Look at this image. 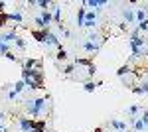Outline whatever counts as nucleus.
Instances as JSON below:
<instances>
[{"mask_svg":"<svg viewBox=\"0 0 148 132\" xmlns=\"http://www.w3.org/2000/svg\"><path fill=\"white\" fill-rule=\"evenodd\" d=\"M49 97H42V99H34V101H26V109H28V112L34 116H40V114H44V110H46V103Z\"/></svg>","mask_w":148,"mask_h":132,"instance_id":"1","label":"nucleus"},{"mask_svg":"<svg viewBox=\"0 0 148 132\" xmlns=\"http://www.w3.org/2000/svg\"><path fill=\"white\" fill-rule=\"evenodd\" d=\"M34 118H26V116H22V118H18V126H20V132H30L32 128H34Z\"/></svg>","mask_w":148,"mask_h":132,"instance_id":"2","label":"nucleus"},{"mask_svg":"<svg viewBox=\"0 0 148 132\" xmlns=\"http://www.w3.org/2000/svg\"><path fill=\"white\" fill-rule=\"evenodd\" d=\"M42 59H32V57H28V59H24L22 65L26 67V69H42Z\"/></svg>","mask_w":148,"mask_h":132,"instance_id":"3","label":"nucleus"},{"mask_svg":"<svg viewBox=\"0 0 148 132\" xmlns=\"http://www.w3.org/2000/svg\"><path fill=\"white\" fill-rule=\"evenodd\" d=\"M49 30H32V38H34L36 42H40V44H44L46 42V36Z\"/></svg>","mask_w":148,"mask_h":132,"instance_id":"4","label":"nucleus"},{"mask_svg":"<svg viewBox=\"0 0 148 132\" xmlns=\"http://www.w3.org/2000/svg\"><path fill=\"white\" fill-rule=\"evenodd\" d=\"M85 14H87V6H85V2L79 6V12H77V26L83 28V22H85Z\"/></svg>","mask_w":148,"mask_h":132,"instance_id":"5","label":"nucleus"},{"mask_svg":"<svg viewBox=\"0 0 148 132\" xmlns=\"http://www.w3.org/2000/svg\"><path fill=\"white\" fill-rule=\"evenodd\" d=\"M16 38H18V34H16V32L0 34V42H4V44H8V45H10L12 42H16Z\"/></svg>","mask_w":148,"mask_h":132,"instance_id":"6","label":"nucleus"},{"mask_svg":"<svg viewBox=\"0 0 148 132\" xmlns=\"http://www.w3.org/2000/svg\"><path fill=\"white\" fill-rule=\"evenodd\" d=\"M8 22H16L18 26H22V22H24L22 12H20V10H16V12H12V14H8Z\"/></svg>","mask_w":148,"mask_h":132,"instance_id":"7","label":"nucleus"},{"mask_svg":"<svg viewBox=\"0 0 148 132\" xmlns=\"http://www.w3.org/2000/svg\"><path fill=\"white\" fill-rule=\"evenodd\" d=\"M44 44H47V45H57V47H61L59 40H57V36H56V34H51V32H47L46 42H44Z\"/></svg>","mask_w":148,"mask_h":132,"instance_id":"8","label":"nucleus"},{"mask_svg":"<svg viewBox=\"0 0 148 132\" xmlns=\"http://www.w3.org/2000/svg\"><path fill=\"white\" fill-rule=\"evenodd\" d=\"M109 124H111L113 128H116L119 132H125V130H126V122H123V120H116V118H111V120H109Z\"/></svg>","mask_w":148,"mask_h":132,"instance_id":"9","label":"nucleus"},{"mask_svg":"<svg viewBox=\"0 0 148 132\" xmlns=\"http://www.w3.org/2000/svg\"><path fill=\"white\" fill-rule=\"evenodd\" d=\"M99 47H101L99 44H93V42H89V40L83 44V49H85V51H89V53H97V51H99Z\"/></svg>","mask_w":148,"mask_h":132,"instance_id":"10","label":"nucleus"},{"mask_svg":"<svg viewBox=\"0 0 148 132\" xmlns=\"http://www.w3.org/2000/svg\"><path fill=\"white\" fill-rule=\"evenodd\" d=\"M40 18H42V22L46 24V28H49V24L53 22V16H51V12H49V10H44L42 14H40Z\"/></svg>","mask_w":148,"mask_h":132,"instance_id":"11","label":"nucleus"},{"mask_svg":"<svg viewBox=\"0 0 148 132\" xmlns=\"http://www.w3.org/2000/svg\"><path fill=\"white\" fill-rule=\"evenodd\" d=\"M123 16H125V20H126V24H132L136 18H134V10L132 8H125V12H123Z\"/></svg>","mask_w":148,"mask_h":132,"instance_id":"12","label":"nucleus"},{"mask_svg":"<svg viewBox=\"0 0 148 132\" xmlns=\"http://www.w3.org/2000/svg\"><path fill=\"white\" fill-rule=\"evenodd\" d=\"M109 2L107 0H87L85 2V6H89V8H99V6H107Z\"/></svg>","mask_w":148,"mask_h":132,"instance_id":"13","label":"nucleus"},{"mask_svg":"<svg viewBox=\"0 0 148 132\" xmlns=\"http://www.w3.org/2000/svg\"><path fill=\"white\" fill-rule=\"evenodd\" d=\"M132 120V124H134V128H136V132H142V130H146V124L140 120V118H136V116H132L130 118Z\"/></svg>","mask_w":148,"mask_h":132,"instance_id":"14","label":"nucleus"},{"mask_svg":"<svg viewBox=\"0 0 148 132\" xmlns=\"http://www.w3.org/2000/svg\"><path fill=\"white\" fill-rule=\"evenodd\" d=\"M51 16H53V22L61 26V8L59 6H53V14Z\"/></svg>","mask_w":148,"mask_h":132,"instance_id":"15","label":"nucleus"},{"mask_svg":"<svg viewBox=\"0 0 148 132\" xmlns=\"http://www.w3.org/2000/svg\"><path fill=\"white\" fill-rule=\"evenodd\" d=\"M128 73H130V65H128V63L116 69V75H119V77H125V75H128Z\"/></svg>","mask_w":148,"mask_h":132,"instance_id":"16","label":"nucleus"},{"mask_svg":"<svg viewBox=\"0 0 148 132\" xmlns=\"http://www.w3.org/2000/svg\"><path fill=\"white\" fill-rule=\"evenodd\" d=\"M67 49H63V47H59V51H57L56 53V59L57 61H65V59H67Z\"/></svg>","mask_w":148,"mask_h":132,"instance_id":"17","label":"nucleus"},{"mask_svg":"<svg viewBox=\"0 0 148 132\" xmlns=\"http://www.w3.org/2000/svg\"><path fill=\"white\" fill-rule=\"evenodd\" d=\"M134 18H136L138 22H144L146 20V10H136L134 12Z\"/></svg>","mask_w":148,"mask_h":132,"instance_id":"18","label":"nucleus"},{"mask_svg":"<svg viewBox=\"0 0 148 132\" xmlns=\"http://www.w3.org/2000/svg\"><path fill=\"white\" fill-rule=\"evenodd\" d=\"M85 22H95L97 24V14H95V12H87V14H85Z\"/></svg>","mask_w":148,"mask_h":132,"instance_id":"19","label":"nucleus"},{"mask_svg":"<svg viewBox=\"0 0 148 132\" xmlns=\"http://www.w3.org/2000/svg\"><path fill=\"white\" fill-rule=\"evenodd\" d=\"M83 89H85L87 93H95V89H97V85H95L93 81H89V83H85V85H83Z\"/></svg>","mask_w":148,"mask_h":132,"instance_id":"20","label":"nucleus"},{"mask_svg":"<svg viewBox=\"0 0 148 132\" xmlns=\"http://www.w3.org/2000/svg\"><path fill=\"white\" fill-rule=\"evenodd\" d=\"M49 4H51L49 0H38V2H36V6H40L42 10H47V6H49Z\"/></svg>","mask_w":148,"mask_h":132,"instance_id":"21","label":"nucleus"},{"mask_svg":"<svg viewBox=\"0 0 148 132\" xmlns=\"http://www.w3.org/2000/svg\"><path fill=\"white\" fill-rule=\"evenodd\" d=\"M138 110H140V107H138V105H132V107H128V109H126V112H128L130 116H134Z\"/></svg>","mask_w":148,"mask_h":132,"instance_id":"22","label":"nucleus"},{"mask_svg":"<svg viewBox=\"0 0 148 132\" xmlns=\"http://www.w3.org/2000/svg\"><path fill=\"white\" fill-rule=\"evenodd\" d=\"M136 30H138V32H146V30H148V20H144V22H138Z\"/></svg>","mask_w":148,"mask_h":132,"instance_id":"23","label":"nucleus"},{"mask_svg":"<svg viewBox=\"0 0 148 132\" xmlns=\"http://www.w3.org/2000/svg\"><path fill=\"white\" fill-rule=\"evenodd\" d=\"M24 87H26V83H24L22 79H20V81H18V83H16V85H14V91H16V93H18V95H20V91H22Z\"/></svg>","mask_w":148,"mask_h":132,"instance_id":"24","label":"nucleus"},{"mask_svg":"<svg viewBox=\"0 0 148 132\" xmlns=\"http://www.w3.org/2000/svg\"><path fill=\"white\" fill-rule=\"evenodd\" d=\"M14 44L18 45V49H26V42H24V40H22V38H20V36L16 38V42H14Z\"/></svg>","mask_w":148,"mask_h":132,"instance_id":"25","label":"nucleus"},{"mask_svg":"<svg viewBox=\"0 0 148 132\" xmlns=\"http://www.w3.org/2000/svg\"><path fill=\"white\" fill-rule=\"evenodd\" d=\"M73 71H75V65H73V63H69V65L63 67V73H65V75H71Z\"/></svg>","mask_w":148,"mask_h":132,"instance_id":"26","label":"nucleus"},{"mask_svg":"<svg viewBox=\"0 0 148 132\" xmlns=\"http://www.w3.org/2000/svg\"><path fill=\"white\" fill-rule=\"evenodd\" d=\"M140 120H142V122H144V124L148 126V110H142V116H140Z\"/></svg>","mask_w":148,"mask_h":132,"instance_id":"27","label":"nucleus"},{"mask_svg":"<svg viewBox=\"0 0 148 132\" xmlns=\"http://www.w3.org/2000/svg\"><path fill=\"white\" fill-rule=\"evenodd\" d=\"M4 57H6V59H10V61H18V57H16V55L12 53V51H8V53L4 55Z\"/></svg>","mask_w":148,"mask_h":132,"instance_id":"28","label":"nucleus"},{"mask_svg":"<svg viewBox=\"0 0 148 132\" xmlns=\"http://www.w3.org/2000/svg\"><path fill=\"white\" fill-rule=\"evenodd\" d=\"M140 91H142V95H148V83H142L140 85Z\"/></svg>","mask_w":148,"mask_h":132,"instance_id":"29","label":"nucleus"},{"mask_svg":"<svg viewBox=\"0 0 148 132\" xmlns=\"http://www.w3.org/2000/svg\"><path fill=\"white\" fill-rule=\"evenodd\" d=\"M16 97H18V93H16V91L12 89L10 93H8V99H10V101H14V99H16Z\"/></svg>","mask_w":148,"mask_h":132,"instance_id":"30","label":"nucleus"},{"mask_svg":"<svg viewBox=\"0 0 148 132\" xmlns=\"http://www.w3.org/2000/svg\"><path fill=\"white\" fill-rule=\"evenodd\" d=\"M61 34H63V38H71V32H69L67 28H63V32H61Z\"/></svg>","mask_w":148,"mask_h":132,"instance_id":"31","label":"nucleus"},{"mask_svg":"<svg viewBox=\"0 0 148 132\" xmlns=\"http://www.w3.org/2000/svg\"><path fill=\"white\" fill-rule=\"evenodd\" d=\"M132 93H134V95H142V91H140V87H134V89H132Z\"/></svg>","mask_w":148,"mask_h":132,"instance_id":"32","label":"nucleus"},{"mask_svg":"<svg viewBox=\"0 0 148 132\" xmlns=\"http://www.w3.org/2000/svg\"><path fill=\"white\" fill-rule=\"evenodd\" d=\"M144 75H146V81L144 83H148V69H144Z\"/></svg>","mask_w":148,"mask_h":132,"instance_id":"33","label":"nucleus"},{"mask_svg":"<svg viewBox=\"0 0 148 132\" xmlns=\"http://www.w3.org/2000/svg\"><path fill=\"white\" fill-rule=\"evenodd\" d=\"M4 116H6V114H4V112H0V122L4 120Z\"/></svg>","mask_w":148,"mask_h":132,"instance_id":"34","label":"nucleus"},{"mask_svg":"<svg viewBox=\"0 0 148 132\" xmlns=\"http://www.w3.org/2000/svg\"><path fill=\"white\" fill-rule=\"evenodd\" d=\"M0 132H6V126H2V124H0Z\"/></svg>","mask_w":148,"mask_h":132,"instance_id":"35","label":"nucleus"},{"mask_svg":"<svg viewBox=\"0 0 148 132\" xmlns=\"http://www.w3.org/2000/svg\"><path fill=\"white\" fill-rule=\"evenodd\" d=\"M95 132H103V128H101V126H99V128H95Z\"/></svg>","mask_w":148,"mask_h":132,"instance_id":"36","label":"nucleus"},{"mask_svg":"<svg viewBox=\"0 0 148 132\" xmlns=\"http://www.w3.org/2000/svg\"><path fill=\"white\" fill-rule=\"evenodd\" d=\"M146 10H148V8H146Z\"/></svg>","mask_w":148,"mask_h":132,"instance_id":"37","label":"nucleus"}]
</instances>
